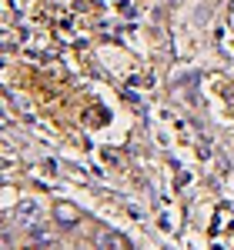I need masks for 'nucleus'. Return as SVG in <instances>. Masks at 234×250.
Wrapping results in <instances>:
<instances>
[{"mask_svg":"<svg viewBox=\"0 0 234 250\" xmlns=\"http://www.w3.org/2000/svg\"><path fill=\"white\" fill-rule=\"evenodd\" d=\"M40 217H44V207H40L37 200H23V204L17 207V220L23 224V227H34Z\"/></svg>","mask_w":234,"mask_h":250,"instance_id":"obj_1","label":"nucleus"}]
</instances>
